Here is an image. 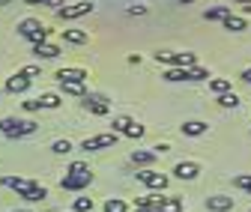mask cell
<instances>
[{
	"instance_id": "ab89813d",
	"label": "cell",
	"mask_w": 251,
	"mask_h": 212,
	"mask_svg": "<svg viewBox=\"0 0 251 212\" xmlns=\"http://www.w3.org/2000/svg\"><path fill=\"white\" fill-rule=\"evenodd\" d=\"M138 212H162L159 206H138Z\"/></svg>"
},
{
	"instance_id": "ac0fdd59",
	"label": "cell",
	"mask_w": 251,
	"mask_h": 212,
	"mask_svg": "<svg viewBox=\"0 0 251 212\" xmlns=\"http://www.w3.org/2000/svg\"><path fill=\"white\" fill-rule=\"evenodd\" d=\"M63 39H66V42H72V45H84V42H90V33H84V30H75V27H69V30H63Z\"/></svg>"
},
{
	"instance_id": "60d3db41",
	"label": "cell",
	"mask_w": 251,
	"mask_h": 212,
	"mask_svg": "<svg viewBox=\"0 0 251 212\" xmlns=\"http://www.w3.org/2000/svg\"><path fill=\"white\" fill-rule=\"evenodd\" d=\"M230 3H239V6H251V0H230Z\"/></svg>"
},
{
	"instance_id": "d6a6232c",
	"label": "cell",
	"mask_w": 251,
	"mask_h": 212,
	"mask_svg": "<svg viewBox=\"0 0 251 212\" xmlns=\"http://www.w3.org/2000/svg\"><path fill=\"white\" fill-rule=\"evenodd\" d=\"M51 149H54L57 156H66V153H72V143H69V141H54Z\"/></svg>"
},
{
	"instance_id": "8d00e7d4",
	"label": "cell",
	"mask_w": 251,
	"mask_h": 212,
	"mask_svg": "<svg viewBox=\"0 0 251 212\" xmlns=\"http://www.w3.org/2000/svg\"><path fill=\"white\" fill-rule=\"evenodd\" d=\"M42 3H45V6H51V9L57 12V9H60L63 3H66V0H42Z\"/></svg>"
},
{
	"instance_id": "bcb514c9",
	"label": "cell",
	"mask_w": 251,
	"mask_h": 212,
	"mask_svg": "<svg viewBox=\"0 0 251 212\" xmlns=\"http://www.w3.org/2000/svg\"><path fill=\"white\" fill-rule=\"evenodd\" d=\"M248 212H251V209H248Z\"/></svg>"
},
{
	"instance_id": "277c9868",
	"label": "cell",
	"mask_w": 251,
	"mask_h": 212,
	"mask_svg": "<svg viewBox=\"0 0 251 212\" xmlns=\"http://www.w3.org/2000/svg\"><path fill=\"white\" fill-rule=\"evenodd\" d=\"M90 12H93V0H78V3H72V6H60V9H57V18L72 21V18L90 15Z\"/></svg>"
},
{
	"instance_id": "7c38bea8",
	"label": "cell",
	"mask_w": 251,
	"mask_h": 212,
	"mask_svg": "<svg viewBox=\"0 0 251 212\" xmlns=\"http://www.w3.org/2000/svg\"><path fill=\"white\" fill-rule=\"evenodd\" d=\"M27 203H39V200H45L48 197V191H45V186H39V183H30V188L21 194Z\"/></svg>"
},
{
	"instance_id": "d4e9b609",
	"label": "cell",
	"mask_w": 251,
	"mask_h": 212,
	"mask_svg": "<svg viewBox=\"0 0 251 212\" xmlns=\"http://www.w3.org/2000/svg\"><path fill=\"white\" fill-rule=\"evenodd\" d=\"M206 78H209V72H206V69H201V66L185 69V81H206Z\"/></svg>"
},
{
	"instance_id": "7a4b0ae2",
	"label": "cell",
	"mask_w": 251,
	"mask_h": 212,
	"mask_svg": "<svg viewBox=\"0 0 251 212\" xmlns=\"http://www.w3.org/2000/svg\"><path fill=\"white\" fill-rule=\"evenodd\" d=\"M18 33H21L27 42L42 45V42H48V33H51V30H48L42 21H36V18H24V21H18Z\"/></svg>"
},
{
	"instance_id": "44dd1931",
	"label": "cell",
	"mask_w": 251,
	"mask_h": 212,
	"mask_svg": "<svg viewBox=\"0 0 251 212\" xmlns=\"http://www.w3.org/2000/svg\"><path fill=\"white\" fill-rule=\"evenodd\" d=\"M162 212H185L179 197H162Z\"/></svg>"
},
{
	"instance_id": "d590c367",
	"label": "cell",
	"mask_w": 251,
	"mask_h": 212,
	"mask_svg": "<svg viewBox=\"0 0 251 212\" xmlns=\"http://www.w3.org/2000/svg\"><path fill=\"white\" fill-rule=\"evenodd\" d=\"M21 105H24V111H27V114H36V111H42L39 99H27V102H21Z\"/></svg>"
},
{
	"instance_id": "7402d4cb",
	"label": "cell",
	"mask_w": 251,
	"mask_h": 212,
	"mask_svg": "<svg viewBox=\"0 0 251 212\" xmlns=\"http://www.w3.org/2000/svg\"><path fill=\"white\" fill-rule=\"evenodd\" d=\"M138 206H159L162 209V197L159 194H144V197H135V209Z\"/></svg>"
},
{
	"instance_id": "4fadbf2b",
	"label": "cell",
	"mask_w": 251,
	"mask_h": 212,
	"mask_svg": "<svg viewBox=\"0 0 251 212\" xmlns=\"http://www.w3.org/2000/svg\"><path fill=\"white\" fill-rule=\"evenodd\" d=\"M60 90L66 96H87V84L84 81H60Z\"/></svg>"
},
{
	"instance_id": "4316f807",
	"label": "cell",
	"mask_w": 251,
	"mask_h": 212,
	"mask_svg": "<svg viewBox=\"0 0 251 212\" xmlns=\"http://www.w3.org/2000/svg\"><path fill=\"white\" fill-rule=\"evenodd\" d=\"M132 123H135V119H132V117H114V123H111V126H114V135H117V132L123 135V132H126V129H129Z\"/></svg>"
},
{
	"instance_id": "8992f818",
	"label": "cell",
	"mask_w": 251,
	"mask_h": 212,
	"mask_svg": "<svg viewBox=\"0 0 251 212\" xmlns=\"http://www.w3.org/2000/svg\"><path fill=\"white\" fill-rule=\"evenodd\" d=\"M114 143H117V135H114V132H105V135L87 138V141L81 143V149H84V153H90V149H108V146H114Z\"/></svg>"
},
{
	"instance_id": "6da1fadb",
	"label": "cell",
	"mask_w": 251,
	"mask_h": 212,
	"mask_svg": "<svg viewBox=\"0 0 251 212\" xmlns=\"http://www.w3.org/2000/svg\"><path fill=\"white\" fill-rule=\"evenodd\" d=\"M90 183H93V173H90V167L81 165V162H75V165L69 167V173L60 179V186L66 188V191H81V188H87Z\"/></svg>"
},
{
	"instance_id": "5b68a950",
	"label": "cell",
	"mask_w": 251,
	"mask_h": 212,
	"mask_svg": "<svg viewBox=\"0 0 251 212\" xmlns=\"http://www.w3.org/2000/svg\"><path fill=\"white\" fill-rule=\"evenodd\" d=\"M138 183H144V186L152 188V191H165V188H168V176L147 167V170H138Z\"/></svg>"
},
{
	"instance_id": "f1b7e54d",
	"label": "cell",
	"mask_w": 251,
	"mask_h": 212,
	"mask_svg": "<svg viewBox=\"0 0 251 212\" xmlns=\"http://www.w3.org/2000/svg\"><path fill=\"white\" fill-rule=\"evenodd\" d=\"M233 186L251 194V173H239V176H233Z\"/></svg>"
},
{
	"instance_id": "8fae6325",
	"label": "cell",
	"mask_w": 251,
	"mask_h": 212,
	"mask_svg": "<svg viewBox=\"0 0 251 212\" xmlns=\"http://www.w3.org/2000/svg\"><path fill=\"white\" fill-rule=\"evenodd\" d=\"M30 183H33V179H24V176H0V186L15 188L18 194H24V191L30 188Z\"/></svg>"
},
{
	"instance_id": "e575fe53",
	"label": "cell",
	"mask_w": 251,
	"mask_h": 212,
	"mask_svg": "<svg viewBox=\"0 0 251 212\" xmlns=\"http://www.w3.org/2000/svg\"><path fill=\"white\" fill-rule=\"evenodd\" d=\"M165 81H185V69H168Z\"/></svg>"
},
{
	"instance_id": "52a82bcc",
	"label": "cell",
	"mask_w": 251,
	"mask_h": 212,
	"mask_svg": "<svg viewBox=\"0 0 251 212\" xmlns=\"http://www.w3.org/2000/svg\"><path fill=\"white\" fill-rule=\"evenodd\" d=\"M84 108L90 114H96V117H105L111 111V105L105 102V96H84Z\"/></svg>"
},
{
	"instance_id": "836d02e7",
	"label": "cell",
	"mask_w": 251,
	"mask_h": 212,
	"mask_svg": "<svg viewBox=\"0 0 251 212\" xmlns=\"http://www.w3.org/2000/svg\"><path fill=\"white\" fill-rule=\"evenodd\" d=\"M18 75L27 78V81H33V78H39L42 72H39V66H24V69H18Z\"/></svg>"
},
{
	"instance_id": "2e32d148",
	"label": "cell",
	"mask_w": 251,
	"mask_h": 212,
	"mask_svg": "<svg viewBox=\"0 0 251 212\" xmlns=\"http://www.w3.org/2000/svg\"><path fill=\"white\" fill-rule=\"evenodd\" d=\"M227 15H233V6H209V9L203 12L206 21H225Z\"/></svg>"
},
{
	"instance_id": "74e56055",
	"label": "cell",
	"mask_w": 251,
	"mask_h": 212,
	"mask_svg": "<svg viewBox=\"0 0 251 212\" xmlns=\"http://www.w3.org/2000/svg\"><path fill=\"white\" fill-rule=\"evenodd\" d=\"M129 15H147V6H141V3L138 6H129Z\"/></svg>"
},
{
	"instance_id": "f546056e",
	"label": "cell",
	"mask_w": 251,
	"mask_h": 212,
	"mask_svg": "<svg viewBox=\"0 0 251 212\" xmlns=\"http://www.w3.org/2000/svg\"><path fill=\"white\" fill-rule=\"evenodd\" d=\"M218 105L222 108H239V96L236 93H225V96H218Z\"/></svg>"
},
{
	"instance_id": "4dcf8cb0",
	"label": "cell",
	"mask_w": 251,
	"mask_h": 212,
	"mask_svg": "<svg viewBox=\"0 0 251 212\" xmlns=\"http://www.w3.org/2000/svg\"><path fill=\"white\" fill-rule=\"evenodd\" d=\"M144 132H147V129H144L141 123H132V126H129V129H126L123 135H126V138H132V141H138V138H144Z\"/></svg>"
},
{
	"instance_id": "f35d334b",
	"label": "cell",
	"mask_w": 251,
	"mask_h": 212,
	"mask_svg": "<svg viewBox=\"0 0 251 212\" xmlns=\"http://www.w3.org/2000/svg\"><path fill=\"white\" fill-rule=\"evenodd\" d=\"M239 78H242L245 84H251V66H248V69H242V75H239Z\"/></svg>"
},
{
	"instance_id": "ee69618b",
	"label": "cell",
	"mask_w": 251,
	"mask_h": 212,
	"mask_svg": "<svg viewBox=\"0 0 251 212\" xmlns=\"http://www.w3.org/2000/svg\"><path fill=\"white\" fill-rule=\"evenodd\" d=\"M12 3V0H0V6H9Z\"/></svg>"
},
{
	"instance_id": "9a60e30c",
	"label": "cell",
	"mask_w": 251,
	"mask_h": 212,
	"mask_svg": "<svg viewBox=\"0 0 251 212\" xmlns=\"http://www.w3.org/2000/svg\"><path fill=\"white\" fill-rule=\"evenodd\" d=\"M33 54L39 60H54V57H60V48L51 45V42H42V45H33Z\"/></svg>"
},
{
	"instance_id": "9c48e42d",
	"label": "cell",
	"mask_w": 251,
	"mask_h": 212,
	"mask_svg": "<svg viewBox=\"0 0 251 212\" xmlns=\"http://www.w3.org/2000/svg\"><path fill=\"white\" fill-rule=\"evenodd\" d=\"M206 209H209V212H230V209H233V197L212 194V197L206 200Z\"/></svg>"
},
{
	"instance_id": "83f0119b",
	"label": "cell",
	"mask_w": 251,
	"mask_h": 212,
	"mask_svg": "<svg viewBox=\"0 0 251 212\" xmlns=\"http://www.w3.org/2000/svg\"><path fill=\"white\" fill-rule=\"evenodd\" d=\"M39 105L42 108H60V96L57 93H42L39 96Z\"/></svg>"
},
{
	"instance_id": "cb8c5ba5",
	"label": "cell",
	"mask_w": 251,
	"mask_h": 212,
	"mask_svg": "<svg viewBox=\"0 0 251 212\" xmlns=\"http://www.w3.org/2000/svg\"><path fill=\"white\" fill-rule=\"evenodd\" d=\"M209 87L215 90L218 96H225V93H230V81H227V78H212V81H209Z\"/></svg>"
},
{
	"instance_id": "ffe728a7",
	"label": "cell",
	"mask_w": 251,
	"mask_h": 212,
	"mask_svg": "<svg viewBox=\"0 0 251 212\" xmlns=\"http://www.w3.org/2000/svg\"><path fill=\"white\" fill-rule=\"evenodd\" d=\"M27 87H30V81L21 78V75H12V78L6 81V90H9V93H27Z\"/></svg>"
},
{
	"instance_id": "b9f144b4",
	"label": "cell",
	"mask_w": 251,
	"mask_h": 212,
	"mask_svg": "<svg viewBox=\"0 0 251 212\" xmlns=\"http://www.w3.org/2000/svg\"><path fill=\"white\" fill-rule=\"evenodd\" d=\"M24 3H30V6H33V3H42V0H24Z\"/></svg>"
},
{
	"instance_id": "30bf717a",
	"label": "cell",
	"mask_w": 251,
	"mask_h": 212,
	"mask_svg": "<svg viewBox=\"0 0 251 212\" xmlns=\"http://www.w3.org/2000/svg\"><path fill=\"white\" fill-rule=\"evenodd\" d=\"M206 123H203V119H185V123H182V135L185 138H201V135H206Z\"/></svg>"
},
{
	"instance_id": "ba28073f",
	"label": "cell",
	"mask_w": 251,
	"mask_h": 212,
	"mask_svg": "<svg viewBox=\"0 0 251 212\" xmlns=\"http://www.w3.org/2000/svg\"><path fill=\"white\" fill-rule=\"evenodd\" d=\"M198 173H201L198 162H179V165L174 167V176H176V179H198Z\"/></svg>"
},
{
	"instance_id": "7bdbcfd3",
	"label": "cell",
	"mask_w": 251,
	"mask_h": 212,
	"mask_svg": "<svg viewBox=\"0 0 251 212\" xmlns=\"http://www.w3.org/2000/svg\"><path fill=\"white\" fill-rule=\"evenodd\" d=\"M176 3H182V6H185V3H195V0H176Z\"/></svg>"
},
{
	"instance_id": "603a6c76",
	"label": "cell",
	"mask_w": 251,
	"mask_h": 212,
	"mask_svg": "<svg viewBox=\"0 0 251 212\" xmlns=\"http://www.w3.org/2000/svg\"><path fill=\"white\" fill-rule=\"evenodd\" d=\"M105 212H129V206H126V200H120V197H108Z\"/></svg>"
},
{
	"instance_id": "1f68e13d",
	"label": "cell",
	"mask_w": 251,
	"mask_h": 212,
	"mask_svg": "<svg viewBox=\"0 0 251 212\" xmlns=\"http://www.w3.org/2000/svg\"><path fill=\"white\" fill-rule=\"evenodd\" d=\"M75 212H93V197H75Z\"/></svg>"
},
{
	"instance_id": "e0dca14e",
	"label": "cell",
	"mask_w": 251,
	"mask_h": 212,
	"mask_svg": "<svg viewBox=\"0 0 251 212\" xmlns=\"http://www.w3.org/2000/svg\"><path fill=\"white\" fill-rule=\"evenodd\" d=\"M155 159H159V156H155V149H135V153H132V162H135V165H141V167L152 165Z\"/></svg>"
},
{
	"instance_id": "484cf974",
	"label": "cell",
	"mask_w": 251,
	"mask_h": 212,
	"mask_svg": "<svg viewBox=\"0 0 251 212\" xmlns=\"http://www.w3.org/2000/svg\"><path fill=\"white\" fill-rule=\"evenodd\" d=\"M155 60L165 63V66H171V69H176V54L174 51H155Z\"/></svg>"
},
{
	"instance_id": "f6af8a7d",
	"label": "cell",
	"mask_w": 251,
	"mask_h": 212,
	"mask_svg": "<svg viewBox=\"0 0 251 212\" xmlns=\"http://www.w3.org/2000/svg\"><path fill=\"white\" fill-rule=\"evenodd\" d=\"M12 212H30V209H12Z\"/></svg>"
},
{
	"instance_id": "5bb4252c",
	"label": "cell",
	"mask_w": 251,
	"mask_h": 212,
	"mask_svg": "<svg viewBox=\"0 0 251 212\" xmlns=\"http://www.w3.org/2000/svg\"><path fill=\"white\" fill-rule=\"evenodd\" d=\"M54 78H57V81H84V84H87L90 75H87L84 69H57Z\"/></svg>"
},
{
	"instance_id": "3957f363",
	"label": "cell",
	"mask_w": 251,
	"mask_h": 212,
	"mask_svg": "<svg viewBox=\"0 0 251 212\" xmlns=\"http://www.w3.org/2000/svg\"><path fill=\"white\" fill-rule=\"evenodd\" d=\"M33 132H36L33 119H18V117L0 119V135H6V138H21V135H33Z\"/></svg>"
},
{
	"instance_id": "d6986e66",
	"label": "cell",
	"mask_w": 251,
	"mask_h": 212,
	"mask_svg": "<svg viewBox=\"0 0 251 212\" xmlns=\"http://www.w3.org/2000/svg\"><path fill=\"white\" fill-rule=\"evenodd\" d=\"M222 24H225V30H230V33H242V30L248 27V21H245L242 15H227Z\"/></svg>"
}]
</instances>
